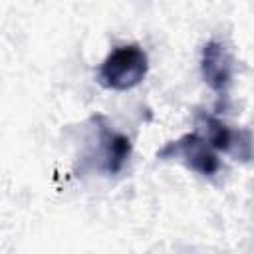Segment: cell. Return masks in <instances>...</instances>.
Here are the masks:
<instances>
[{
  "mask_svg": "<svg viewBox=\"0 0 254 254\" xmlns=\"http://www.w3.org/2000/svg\"><path fill=\"white\" fill-rule=\"evenodd\" d=\"M200 71L208 87L214 89L216 93H224L230 87L234 65H232V56L222 42L210 40L204 44L200 56Z\"/></svg>",
  "mask_w": 254,
  "mask_h": 254,
  "instance_id": "cell-4",
  "label": "cell"
},
{
  "mask_svg": "<svg viewBox=\"0 0 254 254\" xmlns=\"http://www.w3.org/2000/svg\"><path fill=\"white\" fill-rule=\"evenodd\" d=\"M149 69V58L139 44H125L115 48L99 65L97 81L105 89L127 91L139 85Z\"/></svg>",
  "mask_w": 254,
  "mask_h": 254,
  "instance_id": "cell-1",
  "label": "cell"
},
{
  "mask_svg": "<svg viewBox=\"0 0 254 254\" xmlns=\"http://www.w3.org/2000/svg\"><path fill=\"white\" fill-rule=\"evenodd\" d=\"M101 145H103V165L105 171L117 175L131 157V139L123 133L101 125Z\"/></svg>",
  "mask_w": 254,
  "mask_h": 254,
  "instance_id": "cell-5",
  "label": "cell"
},
{
  "mask_svg": "<svg viewBox=\"0 0 254 254\" xmlns=\"http://www.w3.org/2000/svg\"><path fill=\"white\" fill-rule=\"evenodd\" d=\"M196 127H198V135L214 151H222L240 161H250L252 139H250L248 129H232L224 121H220L204 111H200L196 115Z\"/></svg>",
  "mask_w": 254,
  "mask_h": 254,
  "instance_id": "cell-2",
  "label": "cell"
},
{
  "mask_svg": "<svg viewBox=\"0 0 254 254\" xmlns=\"http://www.w3.org/2000/svg\"><path fill=\"white\" fill-rule=\"evenodd\" d=\"M159 157H181L189 169L202 177H214L220 171V159L216 151L198 133H187L181 139L169 143L163 151H159Z\"/></svg>",
  "mask_w": 254,
  "mask_h": 254,
  "instance_id": "cell-3",
  "label": "cell"
}]
</instances>
